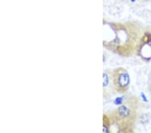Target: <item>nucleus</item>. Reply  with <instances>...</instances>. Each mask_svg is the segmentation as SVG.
<instances>
[{"label": "nucleus", "mask_w": 151, "mask_h": 133, "mask_svg": "<svg viewBox=\"0 0 151 133\" xmlns=\"http://www.w3.org/2000/svg\"><path fill=\"white\" fill-rule=\"evenodd\" d=\"M113 86L119 93H125L130 86V79L128 71L122 67H118L111 73Z\"/></svg>", "instance_id": "nucleus-1"}, {"label": "nucleus", "mask_w": 151, "mask_h": 133, "mask_svg": "<svg viewBox=\"0 0 151 133\" xmlns=\"http://www.w3.org/2000/svg\"><path fill=\"white\" fill-rule=\"evenodd\" d=\"M132 102L128 103L120 106L116 112V121L120 125H129L134 122L136 117V108Z\"/></svg>", "instance_id": "nucleus-2"}]
</instances>
